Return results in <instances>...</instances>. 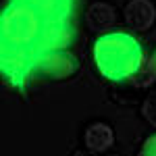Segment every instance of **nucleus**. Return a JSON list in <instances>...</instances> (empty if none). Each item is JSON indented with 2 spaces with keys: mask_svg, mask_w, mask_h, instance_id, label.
<instances>
[{
  "mask_svg": "<svg viewBox=\"0 0 156 156\" xmlns=\"http://www.w3.org/2000/svg\"><path fill=\"white\" fill-rule=\"evenodd\" d=\"M142 156H156V133H152L150 137H146V142L140 148Z\"/></svg>",
  "mask_w": 156,
  "mask_h": 156,
  "instance_id": "nucleus-12",
  "label": "nucleus"
},
{
  "mask_svg": "<svg viewBox=\"0 0 156 156\" xmlns=\"http://www.w3.org/2000/svg\"><path fill=\"white\" fill-rule=\"evenodd\" d=\"M83 21H85V27L92 34L104 36L117 23V11H115V6L110 2H106V0H96V2H92L85 9Z\"/></svg>",
  "mask_w": 156,
  "mask_h": 156,
  "instance_id": "nucleus-7",
  "label": "nucleus"
},
{
  "mask_svg": "<svg viewBox=\"0 0 156 156\" xmlns=\"http://www.w3.org/2000/svg\"><path fill=\"white\" fill-rule=\"evenodd\" d=\"M44 19L23 2H11L2 9L0 37L4 48H34L42 34Z\"/></svg>",
  "mask_w": 156,
  "mask_h": 156,
  "instance_id": "nucleus-2",
  "label": "nucleus"
},
{
  "mask_svg": "<svg viewBox=\"0 0 156 156\" xmlns=\"http://www.w3.org/2000/svg\"><path fill=\"white\" fill-rule=\"evenodd\" d=\"M9 6V0H2V9H6Z\"/></svg>",
  "mask_w": 156,
  "mask_h": 156,
  "instance_id": "nucleus-13",
  "label": "nucleus"
},
{
  "mask_svg": "<svg viewBox=\"0 0 156 156\" xmlns=\"http://www.w3.org/2000/svg\"><path fill=\"white\" fill-rule=\"evenodd\" d=\"M83 144H85V150L92 152V154L106 152V150H110L115 146V131L104 121H94V123H90L85 127Z\"/></svg>",
  "mask_w": 156,
  "mask_h": 156,
  "instance_id": "nucleus-9",
  "label": "nucleus"
},
{
  "mask_svg": "<svg viewBox=\"0 0 156 156\" xmlns=\"http://www.w3.org/2000/svg\"><path fill=\"white\" fill-rule=\"evenodd\" d=\"M152 56H154V58H156V50H154V54H152Z\"/></svg>",
  "mask_w": 156,
  "mask_h": 156,
  "instance_id": "nucleus-14",
  "label": "nucleus"
},
{
  "mask_svg": "<svg viewBox=\"0 0 156 156\" xmlns=\"http://www.w3.org/2000/svg\"><path fill=\"white\" fill-rule=\"evenodd\" d=\"M123 19L135 31H150L156 23V4L152 0H129L123 6Z\"/></svg>",
  "mask_w": 156,
  "mask_h": 156,
  "instance_id": "nucleus-6",
  "label": "nucleus"
},
{
  "mask_svg": "<svg viewBox=\"0 0 156 156\" xmlns=\"http://www.w3.org/2000/svg\"><path fill=\"white\" fill-rule=\"evenodd\" d=\"M92 54L96 69L104 79L123 83L129 81V77L137 71L144 58V48L131 34L108 31L94 42Z\"/></svg>",
  "mask_w": 156,
  "mask_h": 156,
  "instance_id": "nucleus-1",
  "label": "nucleus"
},
{
  "mask_svg": "<svg viewBox=\"0 0 156 156\" xmlns=\"http://www.w3.org/2000/svg\"><path fill=\"white\" fill-rule=\"evenodd\" d=\"M142 117L146 119L148 125L156 127V92H152V94L146 96L144 104H142Z\"/></svg>",
  "mask_w": 156,
  "mask_h": 156,
  "instance_id": "nucleus-11",
  "label": "nucleus"
},
{
  "mask_svg": "<svg viewBox=\"0 0 156 156\" xmlns=\"http://www.w3.org/2000/svg\"><path fill=\"white\" fill-rule=\"evenodd\" d=\"M156 81V58L154 56H144L137 71L129 77V83L133 87H150Z\"/></svg>",
  "mask_w": 156,
  "mask_h": 156,
  "instance_id": "nucleus-10",
  "label": "nucleus"
},
{
  "mask_svg": "<svg viewBox=\"0 0 156 156\" xmlns=\"http://www.w3.org/2000/svg\"><path fill=\"white\" fill-rule=\"evenodd\" d=\"M15 2H23L27 6H31L44 19V23L71 21L73 12H75V0H15Z\"/></svg>",
  "mask_w": 156,
  "mask_h": 156,
  "instance_id": "nucleus-8",
  "label": "nucleus"
},
{
  "mask_svg": "<svg viewBox=\"0 0 156 156\" xmlns=\"http://www.w3.org/2000/svg\"><path fill=\"white\" fill-rule=\"evenodd\" d=\"M34 58H36L34 48H4L2 46L0 71L4 81L11 87L23 90L27 77L34 73Z\"/></svg>",
  "mask_w": 156,
  "mask_h": 156,
  "instance_id": "nucleus-3",
  "label": "nucleus"
},
{
  "mask_svg": "<svg viewBox=\"0 0 156 156\" xmlns=\"http://www.w3.org/2000/svg\"><path fill=\"white\" fill-rule=\"evenodd\" d=\"M79 69V60L69 50H50L40 52L34 58V73L40 77H46L52 81L71 79Z\"/></svg>",
  "mask_w": 156,
  "mask_h": 156,
  "instance_id": "nucleus-4",
  "label": "nucleus"
},
{
  "mask_svg": "<svg viewBox=\"0 0 156 156\" xmlns=\"http://www.w3.org/2000/svg\"><path fill=\"white\" fill-rule=\"evenodd\" d=\"M75 40V29L69 21H48L42 27L34 52H50V50H69Z\"/></svg>",
  "mask_w": 156,
  "mask_h": 156,
  "instance_id": "nucleus-5",
  "label": "nucleus"
}]
</instances>
